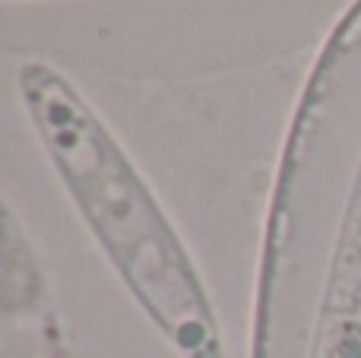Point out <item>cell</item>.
I'll use <instances>...</instances> for the list:
<instances>
[{"label":"cell","instance_id":"1","mask_svg":"<svg viewBox=\"0 0 361 358\" xmlns=\"http://www.w3.org/2000/svg\"><path fill=\"white\" fill-rule=\"evenodd\" d=\"M16 95L44 162L143 321L178 358H228L190 247L99 108L44 61L19 67Z\"/></svg>","mask_w":361,"mask_h":358},{"label":"cell","instance_id":"2","mask_svg":"<svg viewBox=\"0 0 361 358\" xmlns=\"http://www.w3.org/2000/svg\"><path fill=\"white\" fill-rule=\"evenodd\" d=\"M295 358H361V130L333 194Z\"/></svg>","mask_w":361,"mask_h":358},{"label":"cell","instance_id":"3","mask_svg":"<svg viewBox=\"0 0 361 358\" xmlns=\"http://www.w3.org/2000/svg\"><path fill=\"white\" fill-rule=\"evenodd\" d=\"M4 4H13V0H4Z\"/></svg>","mask_w":361,"mask_h":358}]
</instances>
